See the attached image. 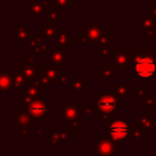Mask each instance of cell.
I'll use <instances>...</instances> for the list:
<instances>
[{
    "label": "cell",
    "instance_id": "cell-4",
    "mask_svg": "<svg viewBox=\"0 0 156 156\" xmlns=\"http://www.w3.org/2000/svg\"><path fill=\"white\" fill-rule=\"evenodd\" d=\"M29 109H30V112L32 113V115H34L35 117H39V115H44V112L46 111L44 104L39 103V102L31 104V106H30V108H29Z\"/></svg>",
    "mask_w": 156,
    "mask_h": 156
},
{
    "label": "cell",
    "instance_id": "cell-3",
    "mask_svg": "<svg viewBox=\"0 0 156 156\" xmlns=\"http://www.w3.org/2000/svg\"><path fill=\"white\" fill-rule=\"evenodd\" d=\"M115 100H113V98H104L103 100L100 101V103H98L100 109H103V110H105V111L113 110V109H115Z\"/></svg>",
    "mask_w": 156,
    "mask_h": 156
},
{
    "label": "cell",
    "instance_id": "cell-1",
    "mask_svg": "<svg viewBox=\"0 0 156 156\" xmlns=\"http://www.w3.org/2000/svg\"><path fill=\"white\" fill-rule=\"evenodd\" d=\"M135 69H136L137 75H139L140 77H151L156 72V63L153 59L147 58V57H141L136 61Z\"/></svg>",
    "mask_w": 156,
    "mask_h": 156
},
{
    "label": "cell",
    "instance_id": "cell-2",
    "mask_svg": "<svg viewBox=\"0 0 156 156\" xmlns=\"http://www.w3.org/2000/svg\"><path fill=\"white\" fill-rule=\"evenodd\" d=\"M129 132V126L123 121H117L112 122L108 127V134L113 140H122L128 135Z\"/></svg>",
    "mask_w": 156,
    "mask_h": 156
}]
</instances>
